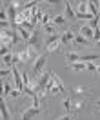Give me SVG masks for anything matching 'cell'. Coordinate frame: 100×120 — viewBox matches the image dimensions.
I'll return each mask as SVG.
<instances>
[{
	"label": "cell",
	"mask_w": 100,
	"mask_h": 120,
	"mask_svg": "<svg viewBox=\"0 0 100 120\" xmlns=\"http://www.w3.org/2000/svg\"><path fill=\"white\" fill-rule=\"evenodd\" d=\"M2 64L6 66V69H11V66H13V55L7 53L6 56H2Z\"/></svg>",
	"instance_id": "4fadbf2b"
},
{
	"label": "cell",
	"mask_w": 100,
	"mask_h": 120,
	"mask_svg": "<svg viewBox=\"0 0 100 120\" xmlns=\"http://www.w3.org/2000/svg\"><path fill=\"white\" fill-rule=\"evenodd\" d=\"M0 20H7V13H6V2L0 4Z\"/></svg>",
	"instance_id": "d6986e66"
},
{
	"label": "cell",
	"mask_w": 100,
	"mask_h": 120,
	"mask_svg": "<svg viewBox=\"0 0 100 120\" xmlns=\"http://www.w3.org/2000/svg\"><path fill=\"white\" fill-rule=\"evenodd\" d=\"M4 29H11V24L7 20H0V31H4Z\"/></svg>",
	"instance_id": "44dd1931"
},
{
	"label": "cell",
	"mask_w": 100,
	"mask_h": 120,
	"mask_svg": "<svg viewBox=\"0 0 100 120\" xmlns=\"http://www.w3.org/2000/svg\"><path fill=\"white\" fill-rule=\"evenodd\" d=\"M98 4L100 2H91V0H87V13L93 16H98Z\"/></svg>",
	"instance_id": "ba28073f"
},
{
	"label": "cell",
	"mask_w": 100,
	"mask_h": 120,
	"mask_svg": "<svg viewBox=\"0 0 100 120\" xmlns=\"http://www.w3.org/2000/svg\"><path fill=\"white\" fill-rule=\"evenodd\" d=\"M46 60H47V51L46 53H40L35 66H33V76H40L42 71H44V66H46Z\"/></svg>",
	"instance_id": "3957f363"
},
{
	"label": "cell",
	"mask_w": 100,
	"mask_h": 120,
	"mask_svg": "<svg viewBox=\"0 0 100 120\" xmlns=\"http://www.w3.org/2000/svg\"><path fill=\"white\" fill-rule=\"evenodd\" d=\"M85 42H87V38H84L82 35H80V33H77V35H75V38H73V44H75V45L85 44Z\"/></svg>",
	"instance_id": "9a60e30c"
},
{
	"label": "cell",
	"mask_w": 100,
	"mask_h": 120,
	"mask_svg": "<svg viewBox=\"0 0 100 120\" xmlns=\"http://www.w3.org/2000/svg\"><path fill=\"white\" fill-rule=\"evenodd\" d=\"M71 69H73V71H84L85 64L84 62H73V64H71Z\"/></svg>",
	"instance_id": "2e32d148"
},
{
	"label": "cell",
	"mask_w": 100,
	"mask_h": 120,
	"mask_svg": "<svg viewBox=\"0 0 100 120\" xmlns=\"http://www.w3.org/2000/svg\"><path fill=\"white\" fill-rule=\"evenodd\" d=\"M82 102H75V109H77V111H80V109H82Z\"/></svg>",
	"instance_id": "83f0119b"
},
{
	"label": "cell",
	"mask_w": 100,
	"mask_h": 120,
	"mask_svg": "<svg viewBox=\"0 0 100 120\" xmlns=\"http://www.w3.org/2000/svg\"><path fill=\"white\" fill-rule=\"evenodd\" d=\"M56 120H73V115H71V113H66V115H62V116H58Z\"/></svg>",
	"instance_id": "603a6c76"
},
{
	"label": "cell",
	"mask_w": 100,
	"mask_h": 120,
	"mask_svg": "<svg viewBox=\"0 0 100 120\" xmlns=\"http://www.w3.org/2000/svg\"><path fill=\"white\" fill-rule=\"evenodd\" d=\"M2 45H7L13 47V38H11V29H4L0 31V47Z\"/></svg>",
	"instance_id": "5b68a950"
},
{
	"label": "cell",
	"mask_w": 100,
	"mask_h": 120,
	"mask_svg": "<svg viewBox=\"0 0 100 120\" xmlns=\"http://www.w3.org/2000/svg\"><path fill=\"white\" fill-rule=\"evenodd\" d=\"M62 105H64V111H66V113H69V111H71V100H69V98H64Z\"/></svg>",
	"instance_id": "ffe728a7"
},
{
	"label": "cell",
	"mask_w": 100,
	"mask_h": 120,
	"mask_svg": "<svg viewBox=\"0 0 100 120\" xmlns=\"http://www.w3.org/2000/svg\"><path fill=\"white\" fill-rule=\"evenodd\" d=\"M66 13H67V18H75V11H73L71 2H66Z\"/></svg>",
	"instance_id": "e0dca14e"
},
{
	"label": "cell",
	"mask_w": 100,
	"mask_h": 120,
	"mask_svg": "<svg viewBox=\"0 0 100 120\" xmlns=\"http://www.w3.org/2000/svg\"><path fill=\"white\" fill-rule=\"evenodd\" d=\"M51 22H53V26H62V24L66 22V18H64L62 15H56V16L51 18Z\"/></svg>",
	"instance_id": "ac0fdd59"
},
{
	"label": "cell",
	"mask_w": 100,
	"mask_h": 120,
	"mask_svg": "<svg viewBox=\"0 0 100 120\" xmlns=\"http://www.w3.org/2000/svg\"><path fill=\"white\" fill-rule=\"evenodd\" d=\"M16 56H18V60H20L22 64H27V62H31L33 58H38V56H37V51H35V47H29V45L22 47L20 51L16 53Z\"/></svg>",
	"instance_id": "7a4b0ae2"
},
{
	"label": "cell",
	"mask_w": 100,
	"mask_h": 120,
	"mask_svg": "<svg viewBox=\"0 0 100 120\" xmlns=\"http://www.w3.org/2000/svg\"><path fill=\"white\" fill-rule=\"evenodd\" d=\"M0 116H2V120H11V113L7 111V105L4 102L2 95H0Z\"/></svg>",
	"instance_id": "8992f818"
},
{
	"label": "cell",
	"mask_w": 100,
	"mask_h": 120,
	"mask_svg": "<svg viewBox=\"0 0 100 120\" xmlns=\"http://www.w3.org/2000/svg\"><path fill=\"white\" fill-rule=\"evenodd\" d=\"M95 105H96V107L100 109V100H96V102H95Z\"/></svg>",
	"instance_id": "f1b7e54d"
},
{
	"label": "cell",
	"mask_w": 100,
	"mask_h": 120,
	"mask_svg": "<svg viewBox=\"0 0 100 120\" xmlns=\"http://www.w3.org/2000/svg\"><path fill=\"white\" fill-rule=\"evenodd\" d=\"M16 31H18V35H20V38H22L24 42H27L31 38V33L27 29H24V27H20V26H16Z\"/></svg>",
	"instance_id": "8fae6325"
},
{
	"label": "cell",
	"mask_w": 100,
	"mask_h": 120,
	"mask_svg": "<svg viewBox=\"0 0 100 120\" xmlns=\"http://www.w3.org/2000/svg\"><path fill=\"white\" fill-rule=\"evenodd\" d=\"M85 69H89V71H96V64H93V62H87V64H85Z\"/></svg>",
	"instance_id": "cb8c5ba5"
},
{
	"label": "cell",
	"mask_w": 100,
	"mask_h": 120,
	"mask_svg": "<svg viewBox=\"0 0 100 120\" xmlns=\"http://www.w3.org/2000/svg\"><path fill=\"white\" fill-rule=\"evenodd\" d=\"M20 93H22V91H18V89H13L11 93H9V97H11V98H16V97H20Z\"/></svg>",
	"instance_id": "d4e9b609"
},
{
	"label": "cell",
	"mask_w": 100,
	"mask_h": 120,
	"mask_svg": "<svg viewBox=\"0 0 100 120\" xmlns=\"http://www.w3.org/2000/svg\"><path fill=\"white\" fill-rule=\"evenodd\" d=\"M46 31H47V33H51V35H55V26H53V24H47Z\"/></svg>",
	"instance_id": "484cf974"
},
{
	"label": "cell",
	"mask_w": 100,
	"mask_h": 120,
	"mask_svg": "<svg viewBox=\"0 0 100 120\" xmlns=\"http://www.w3.org/2000/svg\"><path fill=\"white\" fill-rule=\"evenodd\" d=\"M98 9H100V6H98Z\"/></svg>",
	"instance_id": "4dcf8cb0"
},
{
	"label": "cell",
	"mask_w": 100,
	"mask_h": 120,
	"mask_svg": "<svg viewBox=\"0 0 100 120\" xmlns=\"http://www.w3.org/2000/svg\"><path fill=\"white\" fill-rule=\"evenodd\" d=\"M49 18H51L49 15H42V20H40V22L44 24V26H47V24H49Z\"/></svg>",
	"instance_id": "4316f807"
},
{
	"label": "cell",
	"mask_w": 100,
	"mask_h": 120,
	"mask_svg": "<svg viewBox=\"0 0 100 120\" xmlns=\"http://www.w3.org/2000/svg\"><path fill=\"white\" fill-rule=\"evenodd\" d=\"M66 60L67 62H80V53H75V51H71V53H66Z\"/></svg>",
	"instance_id": "7c38bea8"
},
{
	"label": "cell",
	"mask_w": 100,
	"mask_h": 120,
	"mask_svg": "<svg viewBox=\"0 0 100 120\" xmlns=\"http://www.w3.org/2000/svg\"><path fill=\"white\" fill-rule=\"evenodd\" d=\"M9 49H11V47H7V45H2V47H0V56H6V55L9 53Z\"/></svg>",
	"instance_id": "7402d4cb"
},
{
	"label": "cell",
	"mask_w": 100,
	"mask_h": 120,
	"mask_svg": "<svg viewBox=\"0 0 100 120\" xmlns=\"http://www.w3.org/2000/svg\"><path fill=\"white\" fill-rule=\"evenodd\" d=\"M75 35H77V33H73V31H66L64 35H60V42L62 44H69V42H73Z\"/></svg>",
	"instance_id": "30bf717a"
},
{
	"label": "cell",
	"mask_w": 100,
	"mask_h": 120,
	"mask_svg": "<svg viewBox=\"0 0 100 120\" xmlns=\"http://www.w3.org/2000/svg\"><path fill=\"white\" fill-rule=\"evenodd\" d=\"M58 44H60V35H51V37H47L46 40V47H47V53H51V51H56L58 49Z\"/></svg>",
	"instance_id": "277c9868"
},
{
	"label": "cell",
	"mask_w": 100,
	"mask_h": 120,
	"mask_svg": "<svg viewBox=\"0 0 100 120\" xmlns=\"http://www.w3.org/2000/svg\"><path fill=\"white\" fill-rule=\"evenodd\" d=\"M96 44H98V45H100V40H98V42H96Z\"/></svg>",
	"instance_id": "f546056e"
},
{
	"label": "cell",
	"mask_w": 100,
	"mask_h": 120,
	"mask_svg": "<svg viewBox=\"0 0 100 120\" xmlns=\"http://www.w3.org/2000/svg\"><path fill=\"white\" fill-rule=\"evenodd\" d=\"M40 111H42L40 107H31V109H26V111H22V120H31L35 115H38Z\"/></svg>",
	"instance_id": "52a82bcc"
},
{
	"label": "cell",
	"mask_w": 100,
	"mask_h": 120,
	"mask_svg": "<svg viewBox=\"0 0 100 120\" xmlns=\"http://www.w3.org/2000/svg\"><path fill=\"white\" fill-rule=\"evenodd\" d=\"M80 35L84 38H87V40H93V35H95V33H93V29L89 26H82V27H80Z\"/></svg>",
	"instance_id": "9c48e42d"
},
{
	"label": "cell",
	"mask_w": 100,
	"mask_h": 120,
	"mask_svg": "<svg viewBox=\"0 0 100 120\" xmlns=\"http://www.w3.org/2000/svg\"><path fill=\"white\" fill-rule=\"evenodd\" d=\"M35 44H37V45L40 44V37L37 35V33H33V35H31V38L27 40V42H26V45H29V47H33Z\"/></svg>",
	"instance_id": "5bb4252c"
},
{
	"label": "cell",
	"mask_w": 100,
	"mask_h": 120,
	"mask_svg": "<svg viewBox=\"0 0 100 120\" xmlns=\"http://www.w3.org/2000/svg\"><path fill=\"white\" fill-rule=\"evenodd\" d=\"M46 91L53 93V95H58V93H64L66 87H64V84L58 80V76L55 75V73H51V78H49V82H47V86H46Z\"/></svg>",
	"instance_id": "6da1fadb"
}]
</instances>
